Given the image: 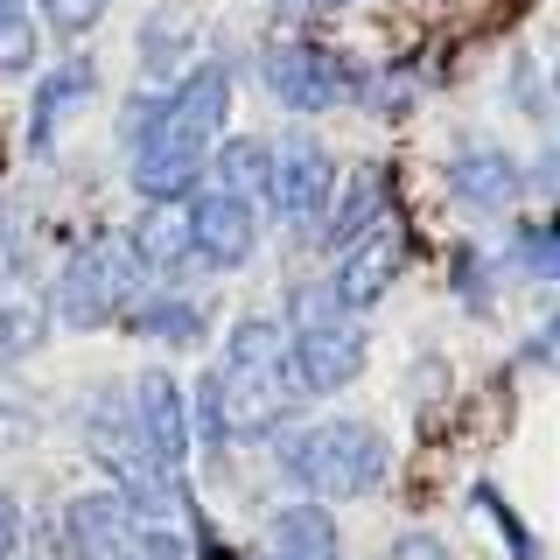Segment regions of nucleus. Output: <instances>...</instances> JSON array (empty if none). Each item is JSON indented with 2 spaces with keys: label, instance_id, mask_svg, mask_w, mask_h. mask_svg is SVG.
<instances>
[{
  "label": "nucleus",
  "instance_id": "nucleus-1",
  "mask_svg": "<svg viewBox=\"0 0 560 560\" xmlns=\"http://www.w3.org/2000/svg\"><path fill=\"white\" fill-rule=\"evenodd\" d=\"M280 329L267 315H245L224 343V372L203 378L210 393V420H218V442H253V434H273L280 413H288V378H280Z\"/></svg>",
  "mask_w": 560,
  "mask_h": 560
},
{
  "label": "nucleus",
  "instance_id": "nucleus-2",
  "mask_svg": "<svg viewBox=\"0 0 560 560\" xmlns=\"http://www.w3.org/2000/svg\"><path fill=\"white\" fill-rule=\"evenodd\" d=\"M280 463H288V477L308 483L315 498H364V490L385 477V442L364 420H323V428L294 434V442L280 448Z\"/></svg>",
  "mask_w": 560,
  "mask_h": 560
},
{
  "label": "nucleus",
  "instance_id": "nucleus-3",
  "mask_svg": "<svg viewBox=\"0 0 560 560\" xmlns=\"http://www.w3.org/2000/svg\"><path fill=\"white\" fill-rule=\"evenodd\" d=\"M294 378L308 393H337L364 372V329L350 323V308L329 288H302L294 294Z\"/></svg>",
  "mask_w": 560,
  "mask_h": 560
},
{
  "label": "nucleus",
  "instance_id": "nucleus-4",
  "mask_svg": "<svg viewBox=\"0 0 560 560\" xmlns=\"http://www.w3.org/2000/svg\"><path fill=\"white\" fill-rule=\"evenodd\" d=\"M140 259H133V245L127 238H92V245H78L70 253V267L57 280V315L70 329H98V323H113L119 308H133L140 302Z\"/></svg>",
  "mask_w": 560,
  "mask_h": 560
},
{
  "label": "nucleus",
  "instance_id": "nucleus-5",
  "mask_svg": "<svg viewBox=\"0 0 560 560\" xmlns=\"http://www.w3.org/2000/svg\"><path fill=\"white\" fill-rule=\"evenodd\" d=\"M267 92L294 113H329L350 92V70L315 43H273L267 49Z\"/></svg>",
  "mask_w": 560,
  "mask_h": 560
},
{
  "label": "nucleus",
  "instance_id": "nucleus-6",
  "mask_svg": "<svg viewBox=\"0 0 560 560\" xmlns=\"http://www.w3.org/2000/svg\"><path fill=\"white\" fill-rule=\"evenodd\" d=\"M399 259H407V232H399L393 218H372L358 238L343 245V259H337V302L343 308H372L378 294H393V273H399Z\"/></svg>",
  "mask_w": 560,
  "mask_h": 560
},
{
  "label": "nucleus",
  "instance_id": "nucleus-7",
  "mask_svg": "<svg viewBox=\"0 0 560 560\" xmlns=\"http://www.w3.org/2000/svg\"><path fill=\"white\" fill-rule=\"evenodd\" d=\"M133 428H140V442H148L154 455V469L162 477H175L183 469V455H189V413H183V385H175L168 372H140L133 385Z\"/></svg>",
  "mask_w": 560,
  "mask_h": 560
},
{
  "label": "nucleus",
  "instance_id": "nucleus-8",
  "mask_svg": "<svg viewBox=\"0 0 560 560\" xmlns=\"http://www.w3.org/2000/svg\"><path fill=\"white\" fill-rule=\"evenodd\" d=\"M267 197H273V210L288 224H308L315 210L329 203V162H323V148H315L308 133L280 140V154H273V168H267Z\"/></svg>",
  "mask_w": 560,
  "mask_h": 560
},
{
  "label": "nucleus",
  "instance_id": "nucleus-9",
  "mask_svg": "<svg viewBox=\"0 0 560 560\" xmlns=\"http://www.w3.org/2000/svg\"><path fill=\"white\" fill-rule=\"evenodd\" d=\"M189 253H203L210 267H245L253 259V203L210 189L189 210Z\"/></svg>",
  "mask_w": 560,
  "mask_h": 560
},
{
  "label": "nucleus",
  "instance_id": "nucleus-10",
  "mask_svg": "<svg viewBox=\"0 0 560 560\" xmlns=\"http://www.w3.org/2000/svg\"><path fill=\"white\" fill-rule=\"evenodd\" d=\"M448 189L469 210H504V203L518 197V162H512V154H498V148H477V154H463V162L448 168Z\"/></svg>",
  "mask_w": 560,
  "mask_h": 560
},
{
  "label": "nucleus",
  "instance_id": "nucleus-11",
  "mask_svg": "<svg viewBox=\"0 0 560 560\" xmlns=\"http://www.w3.org/2000/svg\"><path fill=\"white\" fill-rule=\"evenodd\" d=\"M127 245H133V259H140V267L168 273V267H183V259H189V218H183L175 203H154L148 218H140V232H133Z\"/></svg>",
  "mask_w": 560,
  "mask_h": 560
},
{
  "label": "nucleus",
  "instance_id": "nucleus-12",
  "mask_svg": "<svg viewBox=\"0 0 560 560\" xmlns=\"http://www.w3.org/2000/svg\"><path fill=\"white\" fill-rule=\"evenodd\" d=\"M273 553H280V560H337V518L315 512V504L280 512V518H273Z\"/></svg>",
  "mask_w": 560,
  "mask_h": 560
},
{
  "label": "nucleus",
  "instance_id": "nucleus-13",
  "mask_svg": "<svg viewBox=\"0 0 560 560\" xmlns=\"http://www.w3.org/2000/svg\"><path fill=\"white\" fill-rule=\"evenodd\" d=\"M78 98H92V63H63L57 78L35 92V119H28V140H35V148H49V140H57V119Z\"/></svg>",
  "mask_w": 560,
  "mask_h": 560
},
{
  "label": "nucleus",
  "instance_id": "nucleus-14",
  "mask_svg": "<svg viewBox=\"0 0 560 560\" xmlns=\"http://www.w3.org/2000/svg\"><path fill=\"white\" fill-rule=\"evenodd\" d=\"M378 210H385V175H378V168H358V175H350V183H343V203L329 210L323 238H329V245H337V238L350 245V238L364 232V224L378 218Z\"/></svg>",
  "mask_w": 560,
  "mask_h": 560
},
{
  "label": "nucleus",
  "instance_id": "nucleus-15",
  "mask_svg": "<svg viewBox=\"0 0 560 560\" xmlns=\"http://www.w3.org/2000/svg\"><path fill=\"white\" fill-rule=\"evenodd\" d=\"M267 168H273V154L259 148V140H224L218 162H210L224 197H259V189H267Z\"/></svg>",
  "mask_w": 560,
  "mask_h": 560
},
{
  "label": "nucleus",
  "instance_id": "nucleus-16",
  "mask_svg": "<svg viewBox=\"0 0 560 560\" xmlns=\"http://www.w3.org/2000/svg\"><path fill=\"white\" fill-rule=\"evenodd\" d=\"M49 329V308L28 294H0V358H28Z\"/></svg>",
  "mask_w": 560,
  "mask_h": 560
},
{
  "label": "nucleus",
  "instance_id": "nucleus-17",
  "mask_svg": "<svg viewBox=\"0 0 560 560\" xmlns=\"http://www.w3.org/2000/svg\"><path fill=\"white\" fill-rule=\"evenodd\" d=\"M35 63V22H28V0H0V78Z\"/></svg>",
  "mask_w": 560,
  "mask_h": 560
},
{
  "label": "nucleus",
  "instance_id": "nucleus-18",
  "mask_svg": "<svg viewBox=\"0 0 560 560\" xmlns=\"http://www.w3.org/2000/svg\"><path fill=\"white\" fill-rule=\"evenodd\" d=\"M133 323L148 329V337H168V343H197V329H203V315H197V302H140L133 308Z\"/></svg>",
  "mask_w": 560,
  "mask_h": 560
},
{
  "label": "nucleus",
  "instance_id": "nucleus-19",
  "mask_svg": "<svg viewBox=\"0 0 560 560\" xmlns=\"http://www.w3.org/2000/svg\"><path fill=\"white\" fill-rule=\"evenodd\" d=\"M525 267H533L539 280L560 273V253H553V232H547V224H539V232H525Z\"/></svg>",
  "mask_w": 560,
  "mask_h": 560
},
{
  "label": "nucleus",
  "instance_id": "nucleus-20",
  "mask_svg": "<svg viewBox=\"0 0 560 560\" xmlns=\"http://www.w3.org/2000/svg\"><path fill=\"white\" fill-rule=\"evenodd\" d=\"M49 14H57V28H92L98 22V8L105 0H43Z\"/></svg>",
  "mask_w": 560,
  "mask_h": 560
},
{
  "label": "nucleus",
  "instance_id": "nucleus-21",
  "mask_svg": "<svg viewBox=\"0 0 560 560\" xmlns=\"http://www.w3.org/2000/svg\"><path fill=\"white\" fill-rule=\"evenodd\" d=\"M22 547V512H14V498H0V560H14Z\"/></svg>",
  "mask_w": 560,
  "mask_h": 560
},
{
  "label": "nucleus",
  "instance_id": "nucleus-22",
  "mask_svg": "<svg viewBox=\"0 0 560 560\" xmlns=\"http://www.w3.org/2000/svg\"><path fill=\"white\" fill-rule=\"evenodd\" d=\"M203 560H232V553H224V547H218V539H210V547H203Z\"/></svg>",
  "mask_w": 560,
  "mask_h": 560
},
{
  "label": "nucleus",
  "instance_id": "nucleus-23",
  "mask_svg": "<svg viewBox=\"0 0 560 560\" xmlns=\"http://www.w3.org/2000/svg\"><path fill=\"white\" fill-rule=\"evenodd\" d=\"M337 8H343V0H337Z\"/></svg>",
  "mask_w": 560,
  "mask_h": 560
}]
</instances>
